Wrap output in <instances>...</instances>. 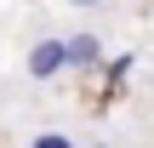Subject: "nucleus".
Masks as SVG:
<instances>
[{"instance_id": "1", "label": "nucleus", "mask_w": 154, "mask_h": 148, "mask_svg": "<svg viewBox=\"0 0 154 148\" xmlns=\"http://www.w3.org/2000/svg\"><path fill=\"white\" fill-rule=\"evenodd\" d=\"M57 68H69V40H57V34H51V40H40V46H34L29 74H34V80H51Z\"/></svg>"}, {"instance_id": "2", "label": "nucleus", "mask_w": 154, "mask_h": 148, "mask_svg": "<svg viewBox=\"0 0 154 148\" xmlns=\"http://www.w3.org/2000/svg\"><path fill=\"white\" fill-rule=\"evenodd\" d=\"M91 57H97V40H91V34L69 40V63H74V68H80V63H91Z\"/></svg>"}, {"instance_id": "3", "label": "nucleus", "mask_w": 154, "mask_h": 148, "mask_svg": "<svg viewBox=\"0 0 154 148\" xmlns=\"http://www.w3.org/2000/svg\"><path fill=\"white\" fill-rule=\"evenodd\" d=\"M34 148H74V137H63V131H46V137H34Z\"/></svg>"}, {"instance_id": "4", "label": "nucleus", "mask_w": 154, "mask_h": 148, "mask_svg": "<svg viewBox=\"0 0 154 148\" xmlns=\"http://www.w3.org/2000/svg\"><path fill=\"white\" fill-rule=\"evenodd\" d=\"M69 6H97V0H69Z\"/></svg>"}]
</instances>
